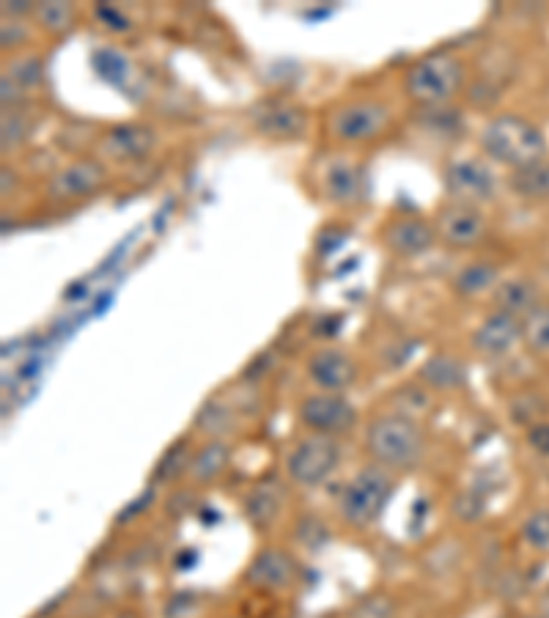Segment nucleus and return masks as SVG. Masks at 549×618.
<instances>
[{
  "label": "nucleus",
  "instance_id": "31",
  "mask_svg": "<svg viewBox=\"0 0 549 618\" xmlns=\"http://www.w3.org/2000/svg\"><path fill=\"white\" fill-rule=\"evenodd\" d=\"M523 349L528 358L549 360V300L523 319Z\"/></svg>",
  "mask_w": 549,
  "mask_h": 618
},
{
  "label": "nucleus",
  "instance_id": "21",
  "mask_svg": "<svg viewBox=\"0 0 549 618\" xmlns=\"http://www.w3.org/2000/svg\"><path fill=\"white\" fill-rule=\"evenodd\" d=\"M231 462H234L231 440H201V443L193 448L185 484H190V489L215 487V484L223 481L226 473L231 470Z\"/></svg>",
  "mask_w": 549,
  "mask_h": 618
},
{
  "label": "nucleus",
  "instance_id": "5",
  "mask_svg": "<svg viewBox=\"0 0 549 618\" xmlns=\"http://www.w3.org/2000/svg\"><path fill=\"white\" fill-rule=\"evenodd\" d=\"M305 187L316 204L332 206V209H360L369 198V174L358 152H341V149L325 147L316 154L303 174Z\"/></svg>",
  "mask_w": 549,
  "mask_h": 618
},
{
  "label": "nucleus",
  "instance_id": "37",
  "mask_svg": "<svg viewBox=\"0 0 549 618\" xmlns=\"http://www.w3.org/2000/svg\"><path fill=\"white\" fill-rule=\"evenodd\" d=\"M523 440L525 445H528L530 454L539 456V459H549V418L547 421L536 423V426L525 429Z\"/></svg>",
  "mask_w": 549,
  "mask_h": 618
},
{
  "label": "nucleus",
  "instance_id": "6",
  "mask_svg": "<svg viewBox=\"0 0 549 618\" xmlns=\"http://www.w3.org/2000/svg\"><path fill=\"white\" fill-rule=\"evenodd\" d=\"M398 476L385 467L369 465L358 467L341 487L336 500V514L349 531H371L385 517L393 495H396Z\"/></svg>",
  "mask_w": 549,
  "mask_h": 618
},
{
  "label": "nucleus",
  "instance_id": "12",
  "mask_svg": "<svg viewBox=\"0 0 549 618\" xmlns=\"http://www.w3.org/2000/svg\"><path fill=\"white\" fill-rule=\"evenodd\" d=\"M376 239L393 259L402 261L424 259L440 245L431 215H420V212H393V215H387L380 231H376Z\"/></svg>",
  "mask_w": 549,
  "mask_h": 618
},
{
  "label": "nucleus",
  "instance_id": "13",
  "mask_svg": "<svg viewBox=\"0 0 549 618\" xmlns=\"http://www.w3.org/2000/svg\"><path fill=\"white\" fill-rule=\"evenodd\" d=\"M431 223H435L442 248L453 250V253H468V250L481 248L490 237V215L473 204H459L446 198L431 212Z\"/></svg>",
  "mask_w": 549,
  "mask_h": 618
},
{
  "label": "nucleus",
  "instance_id": "35",
  "mask_svg": "<svg viewBox=\"0 0 549 618\" xmlns=\"http://www.w3.org/2000/svg\"><path fill=\"white\" fill-rule=\"evenodd\" d=\"M451 514L457 517L459 525H475V522L484 520L486 498L479 492V489H462V492L453 498Z\"/></svg>",
  "mask_w": 549,
  "mask_h": 618
},
{
  "label": "nucleus",
  "instance_id": "29",
  "mask_svg": "<svg viewBox=\"0 0 549 618\" xmlns=\"http://www.w3.org/2000/svg\"><path fill=\"white\" fill-rule=\"evenodd\" d=\"M31 113V105L3 110V116H0V132H3L0 143H3V154L20 152L22 147H28V141H31L33 132H36V119H33Z\"/></svg>",
  "mask_w": 549,
  "mask_h": 618
},
{
  "label": "nucleus",
  "instance_id": "17",
  "mask_svg": "<svg viewBox=\"0 0 549 618\" xmlns=\"http://www.w3.org/2000/svg\"><path fill=\"white\" fill-rule=\"evenodd\" d=\"M44 80H47V61H44L39 50L6 55L3 72H0V102H3V110L33 105V94L42 91Z\"/></svg>",
  "mask_w": 549,
  "mask_h": 618
},
{
  "label": "nucleus",
  "instance_id": "38",
  "mask_svg": "<svg viewBox=\"0 0 549 618\" xmlns=\"http://www.w3.org/2000/svg\"><path fill=\"white\" fill-rule=\"evenodd\" d=\"M534 618H549V592H547V594H541L539 605H536Z\"/></svg>",
  "mask_w": 549,
  "mask_h": 618
},
{
  "label": "nucleus",
  "instance_id": "3",
  "mask_svg": "<svg viewBox=\"0 0 549 618\" xmlns=\"http://www.w3.org/2000/svg\"><path fill=\"white\" fill-rule=\"evenodd\" d=\"M475 141H479V154H484L495 169H506L508 174L549 158L545 130L534 119L514 110L492 113L481 124Z\"/></svg>",
  "mask_w": 549,
  "mask_h": 618
},
{
  "label": "nucleus",
  "instance_id": "25",
  "mask_svg": "<svg viewBox=\"0 0 549 618\" xmlns=\"http://www.w3.org/2000/svg\"><path fill=\"white\" fill-rule=\"evenodd\" d=\"M506 415L512 421V426L517 429H530L536 423L547 421L549 418V391L541 388L525 386L519 391H514L506 402Z\"/></svg>",
  "mask_w": 549,
  "mask_h": 618
},
{
  "label": "nucleus",
  "instance_id": "1",
  "mask_svg": "<svg viewBox=\"0 0 549 618\" xmlns=\"http://www.w3.org/2000/svg\"><path fill=\"white\" fill-rule=\"evenodd\" d=\"M396 105L380 94L360 91L338 97L319 116V132L325 147L341 152H360L376 147L396 130Z\"/></svg>",
  "mask_w": 549,
  "mask_h": 618
},
{
  "label": "nucleus",
  "instance_id": "10",
  "mask_svg": "<svg viewBox=\"0 0 549 618\" xmlns=\"http://www.w3.org/2000/svg\"><path fill=\"white\" fill-rule=\"evenodd\" d=\"M253 132L273 143H294L303 141L314 130V113L286 94H270L262 97L248 110Z\"/></svg>",
  "mask_w": 549,
  "mask_h": 618
},
{
  "label": "nucleus",
  "instance_id": "18",
  "mask_svg": "<svg viewBox=\"0 0 549 618\" xmlns=\"http://www.w3.org/2000/svg\"><path fill=\"white\" fill-rule=\"evenodd\" d=\"M468 347L481 360H506L523 349V322L501 311H486L473 325Z\"/></svg>",
  "mask_w": 549,
  "mask_h": 618
},
{
  "label": "nucleus",
  "instance_id": "19",
  "mask_svg": "<svg viewBox=\"0 0 549 618\" xmlns=\"http://www.w3.org/2000/svg\"><path fill=\"white\" fill-rule=\"evenodd\" d=\"M288 481L277 476H262L242 495V517L256 533L267 536L281 525L288 509Z\"/></svg>",
  "mask_w": 549,
  "mask_h": 618
},
{
  "label": "nucleus",
  "instance_id": "20",
  "mask_svg": "<svg viewBox=\"0 0 549 618\" xmlns=\"http://www.w3.org/2000/svg\"><path fill=\"white\" fill-rule=\"evenodd\" d=\"M415 380L429 388L435 397H457V393L468 391L470 364L464 355L437 349L420 360V366L415 369Z\"/></svg>",
  "mask_w": 549,
  "mask_h": 618
},
{
  "label": "nucleus",
  "instance_id": "23",
  "mask_svg": "<svg viewBox=\"0 0 549 618\" xmlns=\"http://www.w3.org/2000/svg\"><path fill=\"white\" fill-rule=\"evenodd\" d=\"M503 264L490 256H475L464 261L451 278V292L459 300H490L503 281Z\"/></svg>",
  "mask_w": 549,
  "mask_h": 618
},
{
  "label": "nucleus",
  "instance_id": "26",
  "mask_svg": "<svg viewBox=\"0 0 549 618\" xmlns=\"http://www.w3.org/2000/svg\"><path fill=\"white\" fill-rule=\"evenodd\" d=\"M506 187L523 202H549V158L512 171L506 176Z\"/></svg>",
  "mask_w": 549,
  "mask_h": 618
},
{
  "label": "nucleus",
  "instance_id": "7",
  "mask_svg": "<svg viewBox=\"0 0 549 618\" xmlns=\"http://www.w3.org/2000/svg\"><path fill=\"white\" fill-rule=\"evenodd\" d=\"M343 462L341 440L299 434L283 456V478L299 492H316L338 473Z\"/></svg>",
  "mask_w": 549,
  "mask_h": 618
},
{
  "label": "nucleus",
  "instance_id": "22",
  "mask_svg": "<svg viewBox=\"0 0 549 618\" xmlns=\"http://www.w3.org/2000/svg\"><path fill=\"white\" fill-rule=\"evenodd\" d=\"M545 303L547 297L541 292V283L530 275H506L490 297L492 311H501V314L514 316L519 322L528 319Z\"/></svg>",
  "mask_w": 549,
  "mask_h": 618
},
{
  "label": "nucleus",
  "instance_id": "14",
  "mask_svg": "<svg viewBox=\"0 0 549 618\" xmlns=\"http://www.w3.org/2000/svg\"><path fill=\"white\" fill-rule=\"evenodd\" d=\"M110 182V169L99 163L94 154L88 158H72L69 163L58 165L44 180L42 196L50 204H77L97 196Z\"/></svg>",
  "mask_w": 549,
  "mask_h": 618
},
{
  "label": "nucleus",
  "instance_id": "15",
  "mask_svg": "<svg viewBox=\"0 0 549 618\" xmlns=\"http://www.w3.org/2000/svg\"><path fill=\"white\" fill-rule=\"evenodd\" d=\"M303 369L305 380L314 391L343 393V397H349V391H354L363 377L360 360L338 344H319L316 349H310Z\"/></svg>",
  "mask_w": 549,
  "mask_h": 618
},
{
  "label": "nucleus",
  "instance_id": "34",
  "mask_svg": "<svg viewBox=\"0 0 549 618\" xmlns=\"http://www.w3.org/2000/svg\"><path fill=\"white\" fill-rule=\"evenodd\" d=\"M347 618H398V599L393 594H365Z\"/></svg>",
  "mask_w": 549,
  "mask_h": 618
},
{
  "label": "nucleus",
  "instance_id": "16",
  "mask_svg": "<svg viewBox=\"0 0 549 618\" xmlns=\"http://www.w3.org/2000/svg\"><path fill=\"white\" fill-rule=\"evenodd\" d=\"M299 581V561L283 544H262V547L253 553V559L248 561L245 572H242V583H245L251 592L259 594H281L292 592Z\"/></svg>",
  "mask_w": 549,
  "mask_h": 618
},
{
  "label": "nucleus",
  "instance_id": "24",
  "mask_svg": "<svg viewBox=\"0 0 549 618\" xmlns=\"http://www.w3.org/2000/svg\"><path fill=\"white\" fill-rule=\"evenodd\" d=\"M382 410L396 412V415H404V418H413V421L424 423L426 426V423L437 415V410H440V397H435L429 388L420 386V382L413 377V380L407 382H398V386L387 393L385 408Z\"/></svg>",
  "mask_w": 549,
  "mask_h": 618
},
{
  "label": "nucleus",
  "instance_id": "4",
  "mask_svg": "<svg viewBox=\"0 0 549 618\" xmlns=\"http://www.w3.org/2000/svg\"><path fill=\"white\" fill-rule=\"evenodd\" d=\"M402 91L415 110L448 108L468 91V61L457 50L418 55L404 69Z\"/></svg>",
  "mask_w": 549,
  "mask_h": 618
},
{
  "label": "nucleus",
  "instance_id": "39",
  "mask_svg": "<svg viewBox=\"0 0 549 618\" xmlns=\"http://www.w3.org/2000/svg\"><path fill=\"white\" fill-rule=\"evenodd\" d=\"M113 618H143V616L138 614L135 608H119V610H116V614H113Z\"/></svg>",
  "mask_w": 549,
  "mask_h": 618
},
{
  "label": "nucleus",
  "instance_id": "11",
  "mask_svg": "<svg viewBox=\"0 0 549 618\" xmlns=\"http://www.w3.org/2000/svg\"><path fill=\"white\" fill-rule=\"evenodd\" d=\"M157 143L160 135L154 127L143 121H121L99 132L94 141V158L108 169H130L152 158Z\"/></svg>",
  "mask_w": 549,
  "mask_h": 618
},
{
  "label": "nucleus",
  "instance_id": "33",
  "mask_svg": "<svg viewBox=\"0 0 549 618\" xmlns=\"http://www.w3.org/2000/svg\"><path fill=\"white\" fill-rule=\"evenodd\" d=\"M327 542H330V528L325 525L321 517L303 514L294 522V544H297L299 550H305V553H319Z\"/></svg>",
  "mask_w": 549,
  "mask_h": 618
},
{
  "label": "nucleus",
  "instance_id": "32",
  "mask_svg": "<svg viewBox=\"0 0 549 618\" xmlns=\"http://www.w3.org/2000/svg\"><path fill=\"white\" fill-rule=\"evenodd\" d=\"M0 25V44H3V58L6 55L25 53L33 50V39H36V25L33 20H14V17H3Z\"/></svg>",
  "mask_w": 549,
  "mask_h": 618
},
{
  "label": "nucleus",
  "instance_id": "8",
  "mask_svg": "<svg viewBox=\"0 0 549 618\" xmlns=\"http://www.w3.org/2000/svg\"><path fill=\"white\" fill-rule=\"evenodd\" d=\"M442 187H446L448 202L473 204L484 209L486 204L501 196V174L484 154H462L451 158L442 165Z\"/></svg>",
  "mask_w": 549,
  "mask_h": 618
},
{
  "label": "nucleus",
  "instance_id": "27",
  "mask_svg": "<svg viewBox=\"0 0 549 618\" xmlns=\"http://www.w3.org/2000/svg\"><path fill=\"white\" fill-rule=\"evenodd\" d=\"M33 25L42 36L47 39H64L75 31L77 25V9L66 0H58V3H36V11H33Z\"/></svg>",
  "mask_w": 549,
  "mask_h": 618
},
{
  "label": "nucleus",
  "instance_id": "9",
  "mask_svg": "<svg viewBox=\"0 0 549 618\" xmlns=\"http://www.w3.org/2000/svg\"><path fill=\"white\" fill-rule=\"evenodd\" d=\"M294 421L305 434L347 440L360 429V410L343 393L310 391L299 397L297 408H294Z\"/></svg>",
  "mask_w": 549,
  "mask_h": 618
},
{
  "label": "nucleus",
  "instance_id": "28",
  "mask_svg": "<svg viewBox=\"0 0 549 618\" xmlns=\"http://www.w3.org/2000/svg\"><path fill=\"white\" fill-rule=\"evenodd\" d=\"M193 448H196V445H193L190 437L174 440V445H171V448L160 456L157 467H154V473H152L154 487H160V484L171 487V484H176V481H185L187 467H190Z\"/></svg>",
  "mask_w": 549,
  "mask_h": 618
},
{
  "label": "nucleus",
  "instance_id": "30",
  "mask_svg": "<svg viewBox=\"0 0 549 618\" xmlns=\"http://www.w3.org/2000/svg\"><path fill=\"white\" fill-rule=\"evenodd\" d=\"M519 544L534 555H549V506H534L519 520Z\"/></svg>",
  "mask_w": 549,
  "mask_h": 618
},
{
  "label": "nucleus",
  "instance_id": "36",
  "mask_svg": "<svg viewBox=\"0 0 549 618\" xmlns=\"http://www.w3.org/2000/svg\"><path fill=\"white\" fill-rule=\"evenodd\" d=\"M94 20H97V25H102L105 31H110V33L135 31V25H132V20L127 17V11L119 9V6H110V3L94 6Z\"/></svg>",
  "mask_w": 549,
  "mask_h": 618
},
{
  "label": "nucleus",
  "instance_id": "2",
  "mask_svg": "<svg viewBox=\"0 0 549 618\" xmlns=\"http://www.w3.org/2000/svg\"><path fill=\"white\" fill-rule=\"evenodd\" d=\"M363 451L369 462L396 473H413L429 456V432L424 423L396 412H376L363 429Z\"/></svg>",
  "mask_w": 549,
  "mask_h": 618
}]
</instances>
